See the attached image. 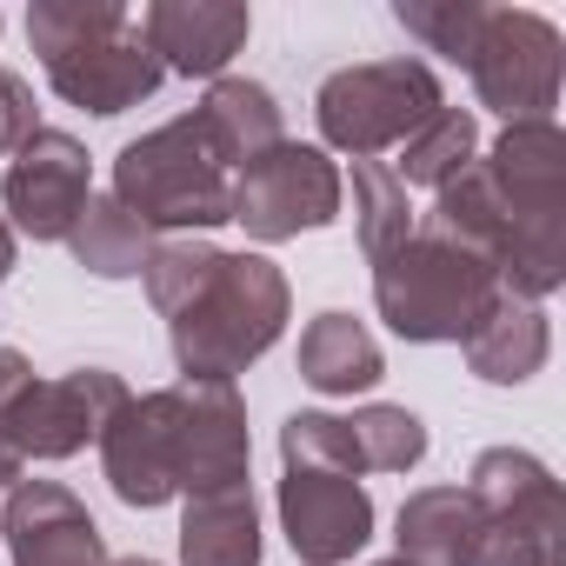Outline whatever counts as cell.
<instances>
[{
  "mask_svg": "<svg viewBox=\"0 0 566 566\" xmlns=\"http://www.w3.org/2000/svg\"><path fill=\"white\" fill-rule=\"evenodd\" d=\"M147 301L167 321L180 380L247 374L294 314V287L266 253H227L207 240H160L147 260Z\"/></svg>",
  "mask_w": 566,
  "mask_h": 566,
  "instance_id": "obj_1",
  "label": "cell"
},
{
  "mask_svg": "<svg viewBox=\"0 0 566 566\" xmlns=\"http://www.w3.org/2000/svg\"><path fill=\"white\" fill-rule=\"evenodd\" d=\"M28 41L48 67V87L101 120L140 107L167 81V67L140 41V21L114 0H34Z\"/></svg>",
  "mask_w": 566,
  "mask_h": 566,
  "instance_id": "obj_2",
  "label": "cell"
},
{
  "mask_svg": "<svg viewBox=\"0 0 566 566\" xmlns=\"http://www.w3.org/2000/svg\"><path fill=\"white\" fill-rule=\"evenodd\" d=\"M114 200L154 233H207L233 220V174L220 167L200 114H180L114 154Z\"/></svg>",
  "mask_w": 566,
  "mask_h": 566,
  "instance_id": "obj_3",
  "label": "cell"
},
{
  "mask_svg": "<svg viewBox=\"0 0 566 566\" xmlns=\"http://www.w3.org/2000/svg\"><path fill=\"white\" fill-rule=\"evenodd\" d=\"M500 301V280L480 253L440 240L433 227H413V240L400 253H387L374 266V307L380 321L413 340V347H440V340H467Z\"/></svg>",
  "mask_w": 566,
  "mask_h": 566,
  "instance_id": "obj_4",
  "label": "cell"
},
{
  "mask_svg": "<svg viewBox=\"0 0 566 566\" xmlns=\"http://www.w3.org/2000/svg\"><path fill=\"white\" fill-rule=\"evenodd\" d=\"M447 107L440 94V74L413 54L400 61H360V67H340L321 81L314 94V120H321V140L334 154H354V160H374L387 147H400L413 127H427L433 114Z\"/></svg>",
  "mask_w": 566,
  "mask_h": 566,
  "instance_id": "obj_5",
  "label": "cell"
},
{
  "mask_svg": "<svg viewBox=\"0 0 566 566\" xmlns=\"http://www.w3.org/2000/svg\"><path fill=\"white\" fill-rule=\"evenodd\" d=\"M559 28L533 8H486L480 41L467 54L480 107H493L506 127L513 120H553L559 107Z\"/></svg>",
  "mask_w": 566,
  "mask_h": 566,
  "instance_id": "obj_6",
  "label": "cell"
},
{
  "mask_svg": "<svg viewBox=\"0 0 566 566\" xmlns=\"http://www.w3.org/2000/svg\"><path fill=\"white\" fill-rule=\"evenodd\" d=\"M340 200H347V180H340L334 154L307 147V140H280L233 174V220L266 247L314 233V227H334Z\"/></svg>",
  "mask_w": 566,
  "mask_h": 566,
  "instance_id": "obj_7",
  "label": "cell"
},
{
  "mask_svg": "<svg viewBox=\"0 0 566 566\" xmlns=\"http://www.w3.org/2000/svg\"><path fill=\"white\" fill-rule=\"evenodd\" d=\"M127 407V380L107 374V367H74V374H54V380H34L14 413H8V433L21 460H74L87 440H101V427Z\"/></svg>",
  "mask_w": 566,
  "mask_h": 566,
  "instance_id": "obj_8",
  "label": "cell"
},
{
  "mask_svg": "<svg viewBox=\"0 0 566 566\" xmlns=\"http://www.w3.org/2000/svg\"><path fill=\"white\" fill-rule=\"evenodd\" d=\"M94 200V160L74 134L61 127H41L14 160H8V180H0V220L14 227V240H67L81 207Z\"/></svg>",
  "mask_w": 566,
  "mask_h": 566,
  "instance_id": "obj_9",
  "label": "cell"
},
{
  "mask_svg": "<svg viewBox=\"0 0 566 566\" xmlns=\"http://www.w3.org/2000/svg\"><path fill=\"white\" fill-rule=\"evenodd\" d=\"M174 460H180V493H227L247 486L253 467V433L233 380H174Z\"/></svg>",
  "mask_w": 566,
  "mask_h": 566,
  "instance_id": "obj_10",
  "label": "cell"
},
{
  "mask_svg": "<svg viewBox=\"0 0 566 566\" xmlns=\"http://www.w3.org/2000/svg\"><path fill=\"white\" fill-rule=\"evenodd\" d=\"M280 533L301 566H340L374 539V493L347 473L287 467L280 473Z\"/></svg>",
  "mask_w": 566,
  "mask_h": 566,
  "instance_id": "obj_11",
  "label": "cell"
},
{
  "mask_svg": "<svg viewBox=\"0 0 566 566\" xmlns=\"http://www.w3.org/2000/svg\"><path fill=\"white\" fill-rule=\"evenodd\" d=\"M101 473L127 506H167L180 500V460H174V394H127V407L101 427Z\"/></svg>",
  "mask_w": 566,
  "mask_h": 566,
  "instance_id": "obj_12",
  "label": "cell"
},
{
  "mask_svg": "<svg viewBox=\"0 0 566 566\" xmlns=\"http://www.w3.org/2000/svg\"><path fill=\"white\" fill-rule=\"evenodd\" d=\"M0 539H8L14 566H107V533L94 513L54 486V480H21L0 513Z\"/></svg>",
  "mask_w": 566,
  "mask_h": 566,
  "instance_id": "obj_13",
  "label": "cell"
},
{
  "mask_svg": "<svg viewBox=\"0 0 566 566\" xmlns=\"http://www.w3.org/2000/svg\"><path fill=\"white\" fill-rule=\"evenodd\" d=\"M134 21H140L147 54L187 81H220V67L247 48V28H253L240 0H154Z\"/></svg>",
  "mask_w": 566,
  "mask_h": 566,
  "instance_id": "obj_14",
  "label": "cell"
},
{
  "mask_svg": "<svg viewBox=\"0 0 566 566\" xmlns=\"http://www.w3.org/2000/svg\"><path fill=\"white\" fill-rule=\"evenodd\" d=\"M467 500H473L480 520H513L546 553L566 559V500H559V480L526 447H486L473 460V473H467Z\"/></svg>",
  "mask_w": 566,
  "mask_h": 566,
  "instance_id": "obj_15",
  "label": "cell"
},
{
  "mask_svg": "<svg viewBox=\"0 0 566 566\" xmlns=\"http://www.w3.org/2000/svg\"><path fill=\"white\" fill-rule=\"evenodd\" d=\"M260 506L253 486L227 493H187L180 506V566H260Z\"/></svg>",
  "mask_w": 566,
  "mask_h": 566,
  "instance_id": "obj_16",
  "label": "cell"
},
{
  "mask_svg": "<svg viewBox=\"0 0 566 566\" xmlns=\"http://www.w3.org/2000/svg\"><path fill=\"white\" fill-rule=\"evenodd\" d=\"M193 114H200V127H207V140H213L227 174H240L247 160H260L266 147L287 140V134H280V101L260 81H240V74H220Z\"/></svg>",
  "mask_w": 566,
  "mask_h": 566,
  "instance_id": "obj_17",
  "label": "cell"
},
{
  "mask_svg": "<svg viewBox=\"0 0 566 566\" xmlns=\"http://www.w3.org/2000/svg\"><path fill=\"white\" fill-rule=\"evenodd\" d=\"M467 347V367L480 374V380H493V387H520V380H533L539 367H546V354H553V334H546V314L533 307V301H493V314L460 340Z\"/></svg>",
  "mask_w": 566,
  "mask_h": 566,
  "instance_id": "obj_18",
  "label": "cell"
},
{
  "mask_svg": "<svg viewBox=\"0 0 566 566\" xmlns=\"http://www.w3.org/2000/svg\"><path fill=\"white\" fill-rule=\"evenodd\" d=\"M380 374H387L380 340H374L354 314H321V321L301 334V380H307L314 394H367Z\"/></svg>",
  "mask_w": 566,
  "mask_h": 566,
  "instance_id": "obj_19",
  "label": "cell"
},
{
  "mask_svg": "<svg viewBox=\"0 0 566 566\" xmlns=\"http://www.w3.org/2000/svg\"><path fill=\"white\" fill-rule=\"evenodd\" d=\"M394 526H400L394 533L400 559H413V566H460L480 513H473L467 486H420V493H407V506H400Z\"/></svg>",
  "mask_w": 566,
  "mask_h": 566,
  "instance_id": "obj_20",
  "label": "cell"
},
{
  "mask_svg": "<svg viewBox=\"0 0 566 566\" xmlns=\"http://www.w3.org/2000/svg\"><path fill=\"white\" fill-rule=\"evenodd\" d=\"M67 247H74V260H81L87 273H101V280H127V273H147V260H154L160 240H154V227H140L114 193H94V200L81 207Z\"/></svg>",
  "mask_w": 566,
  "mask_h": 566,
  "instance_id": "obj_21",
  "label": "cell"
},
{
  "mask_svg": "<svg viewBox=\"0 0 566 566\" xmlns=\"http://www.w3.org/2000/svg\"><path fill=\"white\" fill-rule=\"evenodd\" d=\"M473 154H480V120L467 114V107H440L427 127H413L407 140H400V167H394V180L400 187H447V180H460L467 167H473Z\"/></svg>",
  "mask_w": 566,
  "mask_h": 566,
  "instance_id": "obj_22",
  "label": "cell"
},
{
  "mask_svg": "<svg viewBox=\"0 0 566 566\" xmlns=\"http://www.w3.org/2000/svg\"><path fill=\"white\" fill-rule=\"evenodd\" d=\"M354 220H360V247H367V260L380 266L387 253H400L407 240H413V200H407V187L394 180V167H380V160H354Z\"/></svg>",
  "mask_w": 566,
  "mask_h": 566,
  "instance_id": "obj_23",
  "label": "cell"
},
{
  "mask_svg": "<svg viewBox=\"0 0 566 566\" xmlns=\"http://www.w3.org/2000/svg\"><path fill=\"white\" fill-rule=\"evenodd\" d=\"M280 460L287 467H314V473H347L360 480L367 460H360V440L340 413H294L287 427H280Z\"/></svg>",
  "mask_w": 566,
  "mask_h": 566,
  "instance_id": "obj_24",
  "label": "cell"
},
{
  "mask_svg": "<svg viewBox=\"0 0 566 566\" xmlns=\"http://www.w3.org/2000/svg\"><path fill=\"white\" fill-rule=\"evenodd\" d=\"M347 427H354V440H360L367 473H407V467L427 460V427H420V413H407V407L374 400V407H360Z\"/></svg>",
  "mask_w": 566,
  "mask_h": 566,
  "instance_id": "obj_25",
  "label": "cell"
},
{
  "mask_svg": "<svg viewBox=\"0 0 566 566\" xmlns=\"http://www.w3.org/2000/svg\"><path fill=\"white\" fill-rule=\"evenodd\" d=\"M394 21H400L427 54H447V61H460V67H467V54H473V41H480L486 8H480V0H400Z\"/></svg>",
  "mask_w": 566,
  "mask_h": 566,
  "instance_id": "obj_26",
  "label": "cell"
},
{
  "mask_svg": "<svg viewBox=\"0 0 566 566\" xmlns=\"http://www.w3.org/2000/svg\"><path fill=\"white\" fill-rule=\"evenodd\" d=\"M460 566H566L559 553H546L526 526H513V520H480L473 526V539H467V553H460Z\"/></svg>",
  "mask_w": 566,
  "mask_h": 566,
  "instance_id": "obj_27",
  "label": "cell"
},
{
  "mask_svg": "<svg viewBox=\"0 0 566 566\" xmlns=\"http://www.w3.org/2000/svg\"><path fill=\"white\" fill-rule=\"evenodd\" d=\"M34 134H41V107H34V87H28L21 74H0V154H21Z\"/></svg>",
  "mask_w": 566,
  "mask_h": 566,
  "instance_id": "obj_28",
  "label": "cell"
},
{
  "mask_svg": "<svg viewBox=\"0 0 566 566\" xmlns=\"http://www.w3.org/2000/svg\"><path fill=\"white\" fill-rule=\"evenodd\" d=\"M34 387V367H28V354H14V347H0V427H8V413H14V400Z\"/></svg>",
  "mask_w": 566,
  "mask_h": 566,
  "instance_id": "obj_29",
  "label": "cell"
},
{
  "mask_svg": "<svg viewBox=\"0 0 566 566\" xmlns=\"http://www.w3.org/2000/svg\"><path fill=\"white\" fill-rule=\"evenodd\" d=\"M21 467H28V460L14 453V440H8V433H0V493H14V486H21Z\"/></svg>",
  "mask_w": 566,
  "mask_h": 566,
  "instance_id": "obj_30",
  "label": "cell"
},
{
  "mask_svg": "<svg viewBox=\"0 0 566 566\" xmlns=\"http://www.w3.org/2000/svg\"><path fill=\"white\" fill-rule=\"evenodd\" d=\"M14 260H21V240H14V227H8V220H0V280L14 273Z\"/></svg>",
  "mask_w": 566,
  "mask_h": 566,
  "instance_id": "obj_31",
  "label": "cell"
},
{
  "mask_svg": "<svg viewBox=\"0 0 566 566\" xmlns=\"http://www.w3.org/2000/svg\"><path fill=\"white\" fill-rule=\"evenodd\" d=\"M107 566H160V559H107Z\"/></svg>",
  "mask_w": 566,
  "mask_h": 566,
  "instance_id": "obj_32",
  "label": "cell"
},
{
  "mask_svg": "<svg viewBox=\"0 0 566 566\" xmlns=\"http://www.w3.org/2000/svg\"><path fill=\"white\" fill-rule=\"evenodd\" d=\"M374 566H413V559H400V553H394V559H374Z\"/></svg>",
  "mask_w": 566,
  "mask_h": 566,
  "instance_id": "obj_33",
  "label": "cell"
}]
</instances>
